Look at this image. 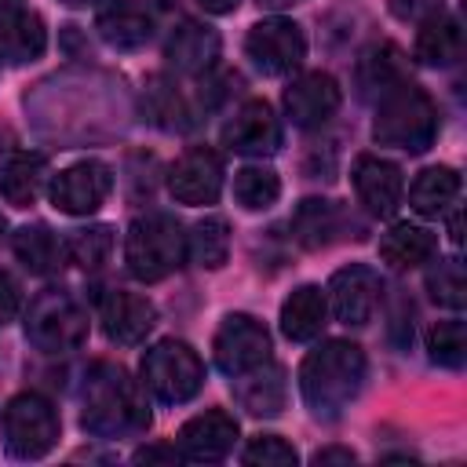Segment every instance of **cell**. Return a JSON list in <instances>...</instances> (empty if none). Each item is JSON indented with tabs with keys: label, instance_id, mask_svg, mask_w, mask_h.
<instances>
[{
	"label": "cell",
	"instance_id": "6da1fadb",
	"mask_svg": "<svg viewBox=\"0 0 467 467\" xmlns=\"http://www.w3.org/2000/svg\"><path fill=\"white\" fill-rule=\"evenodd\" d=\"M84 431L99 438H128L150 427V409L142 387L128 376V368L113 361H95L84 376Z\"/></svg>",
	"mask_w": 467,
	"mask_h": 467
},
{
	"label": "cell",
	"instance_id": "7a4b0ae2",
	"mask_svg": "<svg viewBox=\"0 0 467 467\" xmlns=\"http://www.w3.org/2000/svg\"><path fill=\"white\" fill-rule=\"evenodd\" d=\"M365 383V354L358 343L328 339L299 365V390L317 420H336Z\"/></svg>",
	"mask_w": 467,
	"mask_h": 467
},
{
	"label": "cell",
	"instance_id": "3957f363",
	"mask_svg": "<svg viewBox=\"0 0 467 467\" xmlns=\"http://www.w3.org/2000/svg\"><path fill=\"white\" fill-rule=\"evenodd\" d=\"M372 139L379 146L423 153L438 139V106L431 102V95L423 88H416L412 80H401L379 95Z\"/></svg>",
	"mask_w": 467,
	"mask_h": 467
},
{
	"label": "cell",
	"instance_id": "277c9868",
	"mask_svg": "<svg viewBox=\"0 0 467 467\" xmlns=\"http://www.w3.org/2000/svg\"><path fill=\"white\" fill-rule=\"evenodd\" d=\"M124 259H128V270L139 281H146V285L150 281H164L186 259V234L171 215H161V212L139 215L128 226Z\"/></svg>",
	"mask_w": 467,
	"mask_h": 467
},
{
	"label": "cell",
	"instance_id": "5b68a950",
	"mask_svg": "<svg viewBox=\"0 0 467 467\" xmlns=\"http://www.w3.org/2000/svg\"><path fill=\"white\" fill-rule=\"evenodd\" d=\"M204 383V361L197 350L182 339H161L146 350L142 358V387L164 401V405H182L190 401Z\"/></svg>",
	"mask_w": 467,
	"mask_h": 467
},
{
	"label": "cell",
	"instance_id": "8992f818",
	"mask_svg": "<svg viewBox=\"0 0 467 467\" xmlns=\"http://www.w3.org/2000/svg\"><path fill=\"white\" fill-rule=\"evenodd\" d=\"M26 336L44 354H66L77 350L88 339V314L69 292L44 288L26 314Z\"/></svg>",
	"mask_w": 467,
	"mask_h": 467
},
{
	"label": "cell",
	"instance_id": "52a82bcc",
	"mask_svg": "<svg viewBox=\"0 0 467 467\" xmlns=\"http://www.w3.org/2000/svg\"><path fill=\"white\" fill-rule=\"evenodd\" d=\"M4 427V445L11 456L18 460H40L55 449L58 441V412L55 405L36 394V390H22L4 405L0 416Z\"/></svg>",
	"mask_w": 467,
	"mask_h": 467
},
{
	"label": "cell",
	"instance_id": "ba28073f",
	"mask_svg": "<svg viewBox=\"0 0 467 467\" xmlns=\"http://www.w3.org/2000/svg\"><path fill=\"white\" fill-rule=\"evenodd\" d=\"M212 350H215V365L226 372V376H241V372H252L259 368L263 361H270V332L259 317L252 314H226L215 339H212Z\"/></svg>",
	"mask_w": 467,
	"mask_h": 467
},
{
	"label": "cell",
	"instance_id": "9c48e42d",
	"mask_svg": "<svg viewBox=\"0 0 467 467\" xmlns=\"http://www.w3.org/2000/svg\"><path fill=\"white\" fill-rule=\"evenodd\" d=\"M244 51H248V58L255 62L259 73L285 77V73L299 69V62L306 58V36L288 18H263L248 29Z\"/></svg>",
	"mask_w": 467,
	"mask_h": 467
},
{
	"label": "cell",
	"instance_id": "30bf717a",
	"mask_svg": "<svg viewBox=\"0 0 467 467\" xmlns=\"http://www.w3.org/2000/svg\"><path fill=\"white\" fill-rule=\"evenodd\" d=\"M113 190V175L102 161H80V164H69L66 171H58L51 179V204L66 215H91L102 208V201L109 197Z\"/></svg>",
	"mask_w": 467,
	"mask_h": 467
},
{
	"label": "cell",
	"instance_id": "8fae6325",
	"mask_svg": "<svg viewBox=\"0 0 467 467\" xmlns=\"http://www.w3.org/2000/svg\"><path fill=\"white\" fill-rule=\"evenodd\" d=\"M379 292H383L379 274L372 266H365V263H350V266L332 274L325 299L332 303V314L343 325H358L361 328V325L372 321V314L379 306Z\"/></svg>",
	"mask_w": 467,
	"mask_h": 467
},
{
	"label": "cell",
	"instance_id": "7c38bea8",
	"mask_svg": "<svg viewBox=\"0 0 467 467\" xmlns=\"http://www.w3.org/2000/svg\"><path fill=\"white\" fill-rule=\"evenodd\" d=\"M223 146L244 157H270L281 146V120L263 99H248L223 124Z\"/></svg>",
	"mask_w": 467,
	"mask_h": 467
},
{
	"label": "cell",
	"instance_id": "4fadbf2b",
	"mask_svg": "<svg viewBox=\"0 0 467 467\" xmlns=\"http://www.w3.org/2000/svg\"><path fill=\"white\" fill-rule=\"evenodd\" d=\"M168 190L179 204H212L223 190V157L208 146L186 150L168 171Z\"/></svg>",
	"mask_w": 467,
	"mask_h": 467
},
{
	"label": "cell",
	"instance_id": "5bb4252c",
	"mask_svg": "<svg viewBox=\"0 0 467 467\" xmlns=\"http://www.w3.org/2000/svg\"><path fill=\"white\" fill-rule=\"evenodd\" d=\"M234 441H237V420L223 409H208L179 427L175 449H179V456H186L193 463H219V460H226Z\"/></svg>",
	"mask_w": 467,
	"mask_h": 467
},
{
	"label": "cell",
	"instance_id": "9a60e30c",
	"mask_svg": "<svg viewBox=\"0 0 467 467\" xmlns=\"http://www.w3.org/2000/svg\"><path fill=\"white\" fill-rule=\"evenodd\" d=\"M343 102V91L336 84V77L314 69V73H303L296 77L288 88H285V113L296 128H321Z\"/></svg>",
	"mask_w": 467,
	"mask_h": 467
},
{
	"label": "cell",
	"instance_id": "2e32d148",
	"mask_svg": "<svg viewBox=\"0 0 467 467\" xmlns=\"http://www.w3.org/2000/svg\"><path fill=\"white\" fill-rule=\"evenodd\" d=\"M157 325V306L139 292H109L102 299V332L109 343L139 347Z\"/></svg>",
	"mask_w": 467,
	"mask_h": 467
},
{
	"label": "cell",
	"instance_id": "e0dca14e",
	"mask_svg": "<svg viewBox=\"0 0 467 467\" xmlns=\"http://www.w3.org/2000/svg\"><path fill=\"white\" fill-rule=\"evenodd\" d=\"M354 190L361 197V204L372 212V215H390L398 204H401V193H405V179H401V168L387 157H376V153H361L354 161Z\"/></svg>",
	"mask_w": 467,
	"mask_h": 467
},
{
	"label": "cell",
	"instance_id": "ac0fdd59",
	"mask_svg": "<svg viewBox=\"0 0 467 467\" xmlns=\"http://www.w3.org/2000/svg\"><path fill=\"white\" fill-rule=\"evenodd\" d=\"M164 58L179 69V73H190V77H201L215 66L219 58V33L201 26V22H179L164 44Z\"/></svg>",
	"mask_w": 467,
	"mask_h": 467
},
{
	"label": "cell",
	"instance_id": "d6986e66",
	"mask_svg": "<svg viewBox=\"0 0 467 467\" xmlns=\"http://www.w3.org/2000/svg\"><path fill=\"white\" fill-rule=\"evenodd\" d=\"M95 29H99V36H102L109 47H117V51H135V47H142V44L150 40L153 18H150L146 7H139V4H131V0H113L109 7L99 11Z\"/></svg>",
	"mask_w": 467,
	"mask_h": 467
},
{
	"label": "cell",
	"instance_id": "ffe728a7",
	"mask_svg": "<svg viewBox=\"0 0 467 467\" xmlns=\"http://www.w3.org/2000/svg\"><path fill=\"white\" fill-rule=\"evenodd\" d=\"M325 317H328V299L317 285H299L281 303V332L292 343H306V339L321 336Z\"/></svg>",
	"mask_w": 467,
	"mask_h": 467
},
{
	"label": "cell",
	"instance_id": "44dd1931",
	"mask_svg": "<svg viewBox=\"0 0 467 467\" xmlns=\"http://www.w3.org/2000/svg\"><path fill=\"white\" fill-rule=\"evenodd\" d=\"M234 379H237L234 394H237L241 409H248L252 416H277L285 409V372L277 365L263 361L259 368L241 372Z\"/></svg>",
	"mask_w": 467,
	"mask_h": 467
},
{
	"label": "cell",
	"instance_id": "7402d4cb",
	"mask_svg": "<svg viewBox=\"0 0 467 467\" xmlns=\"http://www.w3.org/2000/svg\"><path fill=\"white\" fill-rule=\"evenodd\" d=\"M44 47H47V29H44L40 15L22 7L7 18H0V58H7L11 66H26V62L40 58Z\"/></svg>",
	"mask_w": 467,
	"mask_h": 467
},
{
	"label": "cell",
	"instance_id": "603a6c76",
	"mask_svg": "<svg viewBox=\"0 0 467 467\" xmlns=\"http://www.w3.org/2000/svg\"><path fill=\"white\" fill-rule=\"evenodd\" d=\"M463 51V29L452 15L445 11H434L420 22V33H416V58L423 66H452Z\"/></svg>",
	"mask_w": 467,
	"mask_h": 467
},
{
	"label": "cell",
	"instance_id": "cb8c5ba5",
	"mask_svg": "<svg viewBox=\"0 0 467 467\" xmlns=\"http://www.w3.org/2000/svg\"><path fill=\"white\" fill-rule=\"evenodd\" d=\"M44 179H47V161L40 153H11L0 171V190H4L7 204L29 208L40 197Z\"/></svg>",
	"mask_w": 467,
	"mask_h": 467
},
{
	"label": "cell",
	"instance_id": "d4e9b609",
	"mask_svg": "<svg viewBox=\"0 0 467 467\" xmlns=\"http://www.w3.org/2000/svg\"><path fill=\"white\" fill-rule=\"evenodd\" d=\"M438 248V237L416 223H394L383 237H379V255L394 266V270H409V266H420L434 255Z\"/></svg>",
	"mask_w": 467,
	"mask_h": 467
},
{
	"label": "cell",
	"instance_id": "484cf974",
	"mask_svg": "<svg viewBox=\"0 0 467 467\" xmlns=\"http://www.w3.org/2000/svg\"><path fill=\"white\" fill-rule=\"evenodd\" d=\"M456 197H460V175H456L449 164L423 168V171L412 179V186H409V204H412V212H420V215H427V219L441 215Z\"/></svg>",
	"mask_w": 467,
	"mask_h": 467
},
{
	"label": "cell",
	"instance_id": "4316f807",
	"mask_svg": "<svg viewBox=\"0 0 467 467\" xmlns=\"http://www.w3.org/2000/svg\"><path fill=\"white\" fill-rule=\"evenodd\" d=\"M142 109L150 117V124L164 128V131H186L193 124L190 102L182 99V91L168 80V77H150L146 91H142Z\"/></svg>",
	"mask_w": 467,
	"mask_h": 467
},
{
	"label": "cell",
	"instance_id": "83f0119b",
	"mask_svg": "<svg viewBox=\"0 0 467 467\" xmlns=\"http://www.w3.org/2000/svg\"><path fill=\"white\" fill-rule=\"evenodd\" d=\"M339 223H343L339 208L332 201H321V197H306L292 212V234H296V241L303 248H325V244H332L336 234H339Z\"/></svg>",
	"mask_w": 467,
	"mask_h": 467
},
{
	"label": "cell",
	"instance_id": "f1b7e54d",
	"mask_svg": "<svg viewBox=\"0 0 467 467\" xmlns=\"http://www.w3.org/2000/svg\"><path fill=\"white\" fill-rule=\"evenodd\" d=\"M15 255L18 263L29 270V274H55L66 259V244L44 226V223H33V226H22L15 230Z\"/></svg>",
	"mask_w": 467,
	"mask_h": 467
},
{
	"label": "cell",
	"instance_id": "f546056e",
	"mask_svg": "<svg viewBox=\"0 0 467 467\" xmlns=\"http://www.w3.org/2000/svg\"><path fill=\"white\" fill-rule=\"evenodd\" d=\"M186 255L204 270H219L230 259V226H226V219L223 215L201 219L186 237Z\"/></svg>",
	"mask_w": 467,
	"mask_h": 467
},
{
	"label": "cell",
	"instance_id": "4dcf8cb0",
	"mask_svg": "<svg viewBox=\"0 0 467 467\" xmlns=\"http://www.w3.org/2000/svg\"><path fill=\"white\" fill-rule=\"evenodd\" d=\"M401 80H409V77H405L401 51H398L394 44L372 47V51L361 58V66H358V84H361L365 95H372V91L383 95V91H390V88L401 84Z\"/></svg>",
	"mask_w": 467,
	"mask_h": 467
},
{
	"label": "cell",
	"instance_id": "1f68e13d",
	"mask_svg": "<svg viewBox=\"0 0 467 467\" xmlns=\"http://www.w3.org/2000/svg\"><path fill=\"white\" fill-rule=\"evenodd\" d=\"M281 197V179L274 168L263 164H248L241 171H234V201L244 212H263Z\"/></svg>",
	"mask_w": 467,
	"mask_h": 467
},
{
	"label": "cell",
	"instance_id": "d6a6232c",
	"mask_svg": "<svg viewBox=\"0 0 467 467\" xmlns=\"http://www.w3.org/2000/svg\"><path fill=\"white\" fill-rule=\"evenodd\" d=\"M427 292L438 306H449V310H460L467 303V277H463V266L460 259H438L431 270H427Z\"/></svg>",
	"mask_w": 467,
	"mask_h": 467
},
{
	"label": "cell",
	"instance_id": "836d02e7",
	"mask_svg": "<svg viewBox=\"0 0 467 467\" xmlns=\"http://www.w3.org/2000/svg\"><path fill=\"white\" fill-rule=\"evenodd\" d=\"M109 252H113V230L109 226H88L66 241V259L77 263L80 270H99L109 259Z\"/></svg>",
	"mask_w": 467,
	"mask_h": 467
},
{
	"label": "cell",
	"instance_id": "e575fe53",
	"mask_svg": "<svg viewBox=\"0 0 467 467\" xmlns=\"http://www.w3.org/2000/svg\"><path fill=\"white\" fill-rule=\"evenodd\" d=\"M427 350H431V361L445 365V368H460L463 358H467V328L463 321H434L431 332H427Z\"/></svg>",
	"mask_w": 467,
	"mask_h": 467
},
{
	"label": "cell",
	"instance_id": "d590c367",
	"mask_svg": "<svg viewBox=\"0 0 467 467\" xmlns=\"http://www.w3.org/2000/svg\"><path fill=\"white\" fill-rule=\"evenodd\" d=\"M244 463L252 467H292L299 460V452L281 438V434H259L244 445Z\"/></svg>",
	"mask_w": 467,
	"mask_h": 467
},
{
	"label": "cell",
	"instance_id": "8d00e7d4",
	"mask_svg": "<svg viewBox=\"0 0 467 467\" xmlns=\"http://www.w3.org/2000/svg\"><path fill=\"white\" fill-rule=\"evenodd\" d=\"M18 310H22V288L7 270H0V325L11 321Z\"/></svg>",
	"mask_w": 467,
	"mask_h": 467
},
{
	"label": "cell",
	"instance_id": "74e56055",
	"mask_svg": "<svg viewBox=\"0 0 467 467\" xmlns=\"http://www.w3.org/2000/svg\"><path fill=\"white\" fill-rule=\"evenodd\" d=\"M358 456L350 452V449H339V445H328V449H317L314 452V463L321 467V463H354Z\"/></svg>",
	"mask_w": 467,
	"mask_h": 467
},
{
	"label": "cell",
	"instance_id": "f35d334b",
	"mask_svg": "<svg viewBox=\"0 0 467 467\" xmlns=\"http://www.w3.org/2000/svg\"><path fill=\"white\" fill-rule=\"evenodd\" d=\"M135 460L139 463H146V460H168L171 463V460H179V449L175 445H146V449L135 452Z\"/></svg>",
	"mask_w": 467,
	"mask_h": 467
},
{
	"label": "cell",
	"instance_id": "ab89813d",
	"mask_svg": "<svg viewBox=\"0 0 467 467\" xmlns=\"http://www.w3.org/2000/svg\"><path fill=\"white\" fill-rule=\"evenodd\" d=\"M197 4H201L204 11H212V15H230L241 0H197Z\"/></svg>",
	"mask_w": 467,
	"mask_h": 467
},
{
	"label": "cell",
	"instance_id": "60d3db41",
	"mask_svg": "<svg viewBox=\"0 0 467 467\" xmlns=\"http://www.w3.org/2000/svg\"><path fill=\"white\" fill-rule=\"evenodd\" d=\"M26 4L22 0H0V18H7V15H15V11H22Z\"/></svg>",
	"mask_w": 467,
	"mask_h": 467
},
{
	"label": "cell",
	"instance_id": "b9f144b4",
	"mask_svg": "<svg viewBox=\"0 0 467 467\" xmlns=\"http://www.w3.org/2000/svg\"><path fill=\"white\" fill-rule=\"evenodd\" d=\"M263 7H292V4H303V0H259Z\"/></svg>",
	"mask_w": 467,
	"mask_h": 467
},
{
	"label": "cell",
	"instance_id": "7bdbcfd3",
	"mask_svg": "<svg viewBox=\"0 0 467 467\" xmlns=\"http://www.w3.org/2000/svg\"><path fill=\"white\" fill-rule=\"evenodd\" d=\"M452 241L460 244V215H452Z\"/></svg>",
	"mask_w": 467,
	"mask_h": 467
},
{
	"label": "cell",
	"instance_id": "ee69618b",
	"mask_svg": "<svg viewBox=\"0 0 467 467\" xmlns=\"http://www.w3.org/2000/svg\"><path fill=\"white\" fill-rule=\"evenodd\" d=\"M4 230H7V223H4V215H0V237H4Z\"/></svg>",
	"mask_w": 467,
	"mask_h": 467
},
{
	"label": "cell",
	"instance_id": "f6af8a7d",
	"mask_svg": "<svg viewBox=\"0 0 467 467\" xmlns=\"http://www.w3.org/2000/svg\"><path fill=\"white\" fill-rule=\"evenodd\" d=\"M66 4H88V0H66Z\"/></svg>",
	"mask_w": 467,
	"mask_h": 467
},
{
	"label": "cell",
	"instance_id": "bcb514c9",
	"mask_svg": "<svg viewBox=\"0 0 467 467\" xmlns=\"http://www.w3.org/2000/svg\"><path fill=\"white\" fill-rule=\"evenodd\" d=\"M161 4H171V0H161Z\"/></svg>",
	"mask_w": 467,
	"mask_h": 467
}]
</instances>
